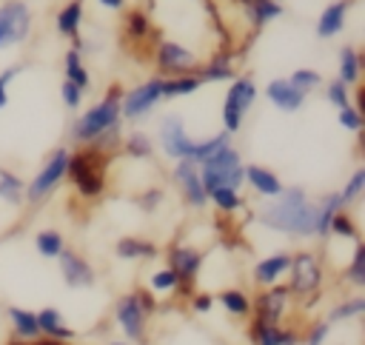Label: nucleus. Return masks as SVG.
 Returning a JSON list of instances; mask_svg holds the SVG:
<instances>
[{"label":"nucleus","mask_w":365,"mask_h":345,"mask_svg":"<svg viewBox=\"0 0 365 345\" xmlns=\"http://www.w3.org/2000/svg\"><path fill=\"white\" fill-rule=\"evenodd\" d=\"M288 265H291V251H274V254H268V257L254 262L251 279H254L257 288H271V285L285 279Z\"/></svg>","instance_id":"19"},{"label":"nucleus","mask_w":365,"mask_h":345,"mask_svg":"<svg viewBox=\"0 0 365 345\" xmlns=\"http://www.w3.org/2000/svg\"><path fill=\"white\" fill-rule=\"evenodd\" d=\"M248 342L251 345H299V331L291 325H265L251 319L248 322Z\"/></svg>","instance_id":"21"},{"label":"nucleus","mask_w":365,"mask_h":345,"mask_svg":"<svg viewBox=\"0 0 365 345\" xmlns=\"http://www.w3.org/2000/svg\"><path fill=\"white\" fill-rule=\"evenodd\" d=\"M288 83H291V86H297L302 94H311V91H317L325 80H322V74H319L317 68L302 66V68H297V71H291V74H288Z\"/></svg>","instance_id":"42"},{"label":"nucleus","mask_w":365,"mask_h":345,"mask_svg":"<svg viewBox=\"0 0 365 345\" xmlns=\"http://www.w3.org/2000/svg\"><path fill=\"white\" fill-rule=\"evenodd\" d=\"M83 97H86V91L77 88L74 83H68V80L60 83V100H63V105H66L68 111H77V108L83 105Z\"/></svg>","instance_id":"47"},{"label":"nucleus","mask_w":365,"mask_h":345,"mask_svg":"<svg viewBox=\"0 0 365 345\" xmlns=\"http://www.w3.org/2000/svg\"><path fill=\"white\" fill-rule=\"evenodd\" d=\"M163 83H165V77L151 74L148 80L125 88L123 97H120V117H123V123L145 120L163 103Z\"/></svg>","instance_id":"9"},{"label":"nucleus","mask_w":365,"mask_h":345,"mask_svg":"<svg viewBox=\"0 0 365 345\" xmlns=\"http://www.w3.org/2000/svg\"><path fill=\"white\" fill-rule=\"evenodd\" d=\"M277 3H282V0H277Z\"/></svg>","instance_id":"56"},{"label":"nucleus","mask_w":365,"mask_h":345,"mask_svg":"<svg viewBox=\"0 0 365 345\" xmlns=\"http://www.w3.org/2000/svg\"><path fill=\"white\" fill-rule=\"evenodd\" d=\"M342 277H345V282H348L351 288H356V291L365 288V242H362V240L354 242V254H351V259H348Z\"/></svg>","instance_id":"39"},{"label":"nucleus","mask_w":365,"mask_h":345,"mask_svg":"<svg viewBox=\"0 0 365 345\" xmlns=\"http://www.w3.org/2000/svg\"><path fill=\"white\" fill-rule=\"evenodd\" d=\"M171 182L177 185L180 191V200L194 208V211H202L208 205V194L202 191V182H200V165L191 163V160H177L174 168H171Z\"/></svg>","instance_id":"16"},{"label":"nucleus","mask_w":365,"mask_h":345,"mask_svg":"<svg viewBox=\"0 0 365 345\" xmlns=\"http://www.w3.org/2000/svg\"><path fill=\"white\" fill-rule=\"evenodd\" d=\"M328 237L348 240V242H359V240H362V234H359V222H356V217H354L348 208L336 211V214H334V220H331V225H328Z\"/></svg>","instance_id":"37"},{"label":"nucleus","mask_w":365,"mask_h":345,"mask_svg":"<svg viewBox=\"0 0 365 345\" xmlns=\"http://www.w3.org/2000/svg\"><path fill=\"white\" fill-rule=\"evenodd\" d=\"M6 345H29V342H26V339H17V336H9Z\"/></svg>","instance_id":"53"},{"label":"nucleus","mask_w":365,"mask_h":345,"mask_svg":"<svg viewBox=\"0 0 365 345\" xmlns=\"http://www.w3.org/2000/svg\"><path fill=\"white\" fill-rule=\"evenodd\" d=\"M97 3H100L103 9H108V11H123L128 0H97Z\"/></svg>","instance_id":"50"},{"label":"nucleus","mask_w":365,"mask_h":345,"mask_svg":"<svg viewBox=\"0 0 365 345\" xmlns=\"http://www.w3.org/2000/svg\"><path fill=\"white\" fill-rule=\"evenodd\" d=\"M259 97V86L254 80V74H237L222 97V108H220V117H222V131H228L231 137L242 128L248 111L254 108Z\"/></svg>","instance_id":"8"},{"label":"nucleus","mask_w":365,"mask_h":345,"mask_svg":"<svg viewBox=\"0 0 365 345\" xmlns=\"http://www.w3.org/2000/svg\"><path fill=\"white\" fill-rule=\"evenodd\" d=\"M114 254L123 262H140V259H157L160 257V245L148 237L140 234H125L114 242Z\"/></svg>","instance_id":"24"},{"label":"nucleus","mask_w":365,"mask_h":345,"mask_svg":"<svg viewBox=\"0 0 365 345\" xmlns=\"http://www.w3.org/2000/svg\"><path fill=\"white\" fill-rule=\"evenodd\" d=\"M68 154H71V148L68 145H57V148H51L48 154H46V160H43V165L34 171V177L26 182V205H31V208H40L57 188H60V182L66 180V165H68Z\"/></svg>","instance_id":"7"},{"label":"nucleus","mask_w":365,"mask_h":345,"mask_svg":"<svg viewBox=\"0 0 365 345\" xmlns=\"http://www.w3.org/2000/svg\"><path fill=\"white\" fill-rule=\"evenodd\" d=\"M163 200H165V188H163V185H148L145 191H140V194L134 197V202H137V208H140L143 214H154V211L163 205Z\"/></svg>","instance_id":"44"},{"label":"nucleus","mask_w":365,"mask_h":345,"mask_svg":"<svg viewBox=\"0 0 365 345\" xmlns=\"http://www.w3.org/2000/svg\"><path fill=\"white\" fill-rule=\"evenodd\" d=\"M254 220L288 240H317V200L302 185H285L279 197L259 205Z\"/></svg>","instance_id":"1"},{"label":"nucleus","mask_w":365,"mask_h":345,"mask_svg":"<svg viewBox=\"0 0 365 345\" xmlns=\"http://www.w3.org/2000/svg\"><path fill=\"white\" fill-rule=\"evenodd\" d=\"M0 200L11 208H20L26 200V180L6 165H0Z\"/></svg>","instance_id":"30"},{"label":"nucleus","mask_w":365,"mask_h":345,"mask_svg":"<svg viewBox=\"0 0 365 345\" xmlns=\"http://www.w3.org/2000/svg\"><path fill=\"white\" fill-rule=\"evenodd\" d=\"M245 185L259 197V200H274L282 194L285 182L279 180V174L262 163H248L245 165Z\"/></svg>","instance_id":"20"},{"label":"nucleus","mask_w":365,"mask_h":345,"mask_svg":"<svg viewBox=\"0 0 365 345\" xmlns=\"http://www.w3.org/2000/svg\"><path fill=\"white\" fill-rule=\"evenodd\" d=\"M285 279H288L285 285H288L291 297L299 299L305 308H314V302L322 297V285H325L322 257L311 248L291 251V265H288Z\"/></svg>","instance_id":"5"},{"label":"nucleus","mask_w":365,"mask_h":345,"mask_svg":"<svg viewBox=\"0 0 365 345\" xmlns=\"http://www.w3.org/2000/svg\"><path fill=\"white\" fill-rule=\"evenodd\" d=\"M202 88V80L197 74H177L165 77L163 83V100H177V97H191Z\"/></svg>","instance_id":"35"},{"label":"nucleus","mask_w":365,"mask_h":345,"mask_svg":"<svg viewBox=\"0 0 365 345\" xmlns=\"http://www.w3.org/2000/svg\"><path fill=\"white\" fill-rule=\"evenodd\" d=\"M120 151L131 160H151L154 157V140L145 131H128L120 140Z\"/></svg>","instance_id":"34"},{"label":"nucleus","mask_w":365,"mask_h":345,"mask_svg":"<svg viewBox=\"0 0 365 345\" xmlns=\"http://www.w3.org/2000/svg\"><path fill=\"white\" fill-rule=\"evenodd\" d=\"M331 322H325V319H314L302 334H299V345H325L328 342V336H331Z\"/></svg>","instance_id":"45"},{"label":"nucleus","mask_w":365,"mask_h":345,"mask_svg":"<svg viewBox=\"0 0 365 345\" xmlns=\"http://www.w3.org/2000/svg\"><path fill=\"white\" fill-rule=\"evenodd\" d=\"M151 34V14L143 6H131L123 14V40L128 43H145Z\"/></svg>","instance_id":"29"},{"label":"nucleus","mask_w":365,"mask_h":345,"mask_svg":"<svg viewBox=\"0 0 365 345\" xmlns=\"http://www.w3.org/2000/svg\"><path fill=\"white\" fill-rule=\"evenodd\" d=\"M365 194V165H356L354 174L345 180V185L339 188V197H342V205H354L359 197Z\"/></svg>","instance_id":"41"},{"label":"nucleus","mask_w":365,"mask_h":345,"mask_svg":"<svg viewBox=\"0 0 365 345\" xmlns=\"http://www.w3.org/2000/svg\"><path fill=\"white\" fill-rule=\"evenodd\" d=\"M163 254H165V265L180 279V294L191 297L194 282H197V277L202 271V262H205V251L197 248V245H185V242H168Z\"/></svg>","instance_id":"11"},{"label":"nucleus","mask_w":365,"mask_h":345,"mask_svg":"<svg viewBox=\"0 0 365 345\" xmlns=\"http://www.w3.org/2000/svg\"><path fill=\"white\" fill-rule=\"evenodd\" d=\"M37 314V328H40V336H48V339H60V342H74L77 339V331L66 322L63 311L54 308V305H43Z\"/></svg>","instance_id":"25"},{"label":"nucleus","mask_w":365,"mask_h":345,"mask_svg":"<svg viewBox=\"0 0 365 345\" xmlns=\"http://www.w3.org/2000/svg\"><path fill=\"white\" fill-rule=\"evenodd\" d=\"M348 11H351V0H331V3L319 11V17H317V23H314L317 37L331 40V37L342 34V29H345V23H348Z\"/></svg>","instance_id":"23"},{"label":"nucleus","mask_w":365,"mask_h":345,"mask_svg":"<svg viewBox=\"0 0 365 345\" xmlns=\"http://www.w3.org/2000/svg\"><path fill=\"white\" fill-rule=\"evenodd\" d=\"M34 14L26 0H3L0 3V51L23 46L31 34Z\"/></svg>","instance_id":"10"},{"label":"nucleus","mask_w":365,"mask_h":345,"mask_svg":"<svg viewBox=\"0 0 365 345\" xmlns=\"http://www.w3.org/2000/svg\"><path fill=\"white\" fill-rule=\"evenodd\" d=\"M325 86V100L339 111V108H345V105H351V100H354V94H351V86H345L342 80H328V83H322Z\"/></svg>","instance_id":"43"},{"label":"nucleus","mask_w":365,"mask_h":345,"mask_svg":"<svg viewBox=\"0 0 365 345\" xmlns=\"http://www.w3.org/2000/svg\"><path fill=\"white\" fill-rule=\"evenodd\" d=\"M111 163H114V154L97 145H74L68 154L66 180L74 185L80 200H97L106 194Z\"/></svg>","instance_id":"3"},{"label":"nucleus","mask_w":365,"mask_h":345,"mask_svg":"<svg viewBox=\"0 0 365 345\" xmlns=\"http://www.w3.org/2000/svg\"><path fill=\"white\" fill-rule=\"evenodd\" d=\"M0 319H3V305H0Z\"/></svg>","instance_id":"55"},{"label":"nucleus","mask_w":365,"mask_h":345,"mask_svg":"<svg viewBox=\"0 0 365 345\" xmlns=\"http://www.w3.org/2000/svg\"><path fill=\"white\" fill-rule=\"evenodd\" d=\"M336 123L342 125V131H351V134H359L362 131V111L356 105H345L336 111Z\"/></svg>","instance_id":"46"},{"label":"nucleus","mask_w":365,"mask_h":345,"mask_svg":"<svg viewBox=\"0 0 365 345\" xmlns=\"http://www.w3.org/2000/svg\"><path fill=\"white\" fill-rule=\"evenodd\" d=\"M157 143H160V151L177 163V160H191V163H202L208 154H214L222 143H231V134L228 131H217L211 137H202V140H194L185 128V120L182 114L177 111H168L160 117V125H157Z\"/></svg>","instance_id":"2"},{"label":"nucleus","mask_w":365,"mask_h":345,"mask_svg":"<svg viewBox=\"0 0 365 345\" xmlns=\"http://www.w3.org/2000/svg\"><path fill=\"white\" fill-rule=\"evenodd\" d=\"M9 105V83L0 77V111Z\"/></svg>","instance_id":"51"},{"label":"nucleus","mask_w":365,"mask_h":345,"mask_svg":"<svg viewBox=\"0 0 365 345\" xmlns=\"http://www.w3.org/2000/svg\"><path fill=\"white\" fill-rule=\"evenodd\" d=\"M214 302H217L228 316H234V319H248V316H251V297H248L242 288H237V285H228V288L217 291V294H214Z\"/></svg>","instance_id":"28"},{"label":"nucleus","mask_w":365,"mask_h":345,"mask_svg":"<svg viewBox=\"0 0 365 345\" xmlns=\"http://www.w3.org/2000/svg\"><path fill=\"white\" fill-rule=\"evenodd\" d=\"M214 294L211 291H191V311L194 314H200V316H205V314H211L214 311Z\"/></svg>","instance_id":"48"},{"label":"nucleus","mask_w":365,"mask_h":345,"mask_svg":"<svg viewBox=\"0 0 365 345\" xmlns=\"http://www.w3.org/2000/svg\"><path fill=\"white\" fill-rule=\"evenodd\" d=\"M208 202H211L220 214H228V217L248 208V200H245L237 188H214V191L208 194Z\"/></svg>","instance_id":"36"},{"label":"nucleus","mask_w":365,"mask_h":345,"mask_svg":"<svg viewBox=\"0 0 365 345\" xmlns=\"http://www.w3.org/2000/svg\"><path fill=\"white\" fill-rule=\"evenodd\" d=\"M197 66H200V57L180 40H157L154 43V68L160 77L194 74Z\"/></svg>","instance_id":"14"},{"label":"nucleus","mask_w":365,"mask_h":345,"mask_svg":"<svg viewBox=\"0 0 365 345\" xmlns=\"http://www.w3.org/2000/svg\"><path fill=\"white\" fill-rule=\"evenodd\" d=\"M148 314L143 311V305L137 302L134 291H125L114 299V322L123 331L125 342L134 345H148Z\"/></svg>","instance_id":"12"},{"label":"nucleus","mask_w":365,"mask_h":345,"mask_svg":"<svg viewBox=\"0 0 365 345\" xmlns=\"http://www.w3.org/2000/svg\"><path fill=\"white\" fill-rule=\"evenodd\" d=\"M123 91L125 88L120 83H111L106 88V94L94 105H88L83 114H77V120L71 123L68 140L74 145H91L106 128L123 123V117H120V97H123Z\"/></svg>","instance_id":"4"},{"label":"nucleus","mask_w":365,"mask_h":345,"mask_svg":"<svg viewBox=\"0 0 365 345\" xmlns=\"http://www.w3.org/2000/svg\"><path fill=\"white\" fill-rule=\"evenodd\" d=\"M57 268H60V279L66 288L71 291H86V288H94L97 285V271L94 265L88 262V257L71 245H66L57 257Z\"/></svg>","instance_id":"15"},{"label":"nucleus","mask_w":365,"mask_h":345,"mask_svg":"<svg viewBox=\"0 0 365 345\" xmlns=\"http://www.w3.org/2000/svg\"><path fill=\"white\" fill-rule=\"evenodd\" d=\"M336 80H342L351 88H356L362 80V54L351 43L339 46V51H336Z\"/></svg>","instance_id":"27"},{"label":"nucleus","mask_w":365,"mask_h":345,"mask_svg":"<svg viewBox=\"0 0 365 345\" xmlns=\"http://www.w3.org/2000/svg\"><path fill=\"white\" fill-rule=\"evenodd\" d=\"M134 297H137V302L143 305V311H145L148 316H151V314H157V297H154L148 288H143V285H140V288H134Z\"/></svg>","instance_id":"49"},{"label":"nucleus","mask_w":365,"mask_h":345,"mask_svg":"<svg viewBox=\"0 0 365 345\" xmlns=\"http://www.w3.org/2000/svg\"><path fill=\"white\" fill-rule=\"evenodd\" d=\"M194 74L202 80V86H205V83H231V80L237 77L234 51H231V48H220V51L211 54L205 63H200Z\"/></svg>","instance_id":"22"},{"label":"nucleus","mask_w":365,"mask_h":345,"mask_svg":"<svg viewBox=\"0 0 365 345\" xmlns=\"http://www.w3.org/2000/svg\"><path fill=\"white\" fill-rule=\"evenodd\" d=\"M262 94H265V100H268L274 108H279L282 114H297V111L305 105V100H308V94H302L297 86H291L288 77H274V80H268L265 88H262Z\"/></svg>","instance_id":"18"},{"label":"nucleus","mask_w":365,"mask_h":345,"mask_svg":"<svg viewBox=\"0 0 365 345\" xmlns=\"http://www.w3.org/2000/svg\"><path fill=\"white\" fill-rule=\"evenodd\" d=\"M63 248H66L63 231H57V228H40V231L34 234V251H37L43 259H57Z\"/></svg>","instance_id":"38"},{"label":"nucleus","mask_w":365,"mask_h":345,"mask_svg":"<svg viewBox=\"0 0 365 345\" xmlns=\"http://www.w3.org/2000/svg\"><path fill=\"white\" fill-rule=\"evenodd\" d=\"M83 20H86V3H83V0H66V3H60V9L54 11V29H57V34L66 37V40L71 43V48H77L80 54H86Z\"/></svg>","instance_id":"17"},{"label":"nucleus","mask_w":365,"mask_h":345,"mask_svg":"<svg viewBox=\"0 0 365 345\" xmlns=\"http://www.w3.org/2000/svg\"><path fill=\"white\" fill-rule=\"evenodd\" d=\"M63 80L74 83L83 91L91 88V74H88V68L83 63V54L77 48H66V54H63Z\"/></svg>","instance_id":"31"},{"label":"nucleus","mask_w":365,"mask_h":345,"mask_svg":"<svg viewBox=\"0 0 365 345\" xmlns=\"http://www.w3.org/2000/svg\"><path fill=\"white\" fill-rule=\"evenodd\" d=\"M29 345H71V342H60V339H48V336H37Z\"/></svg>","instance_id":"52"},{"label":"nucleus","mask_w":365,"mask_h":345,"mask_svg":"<svg viewBox=\"0 0 365 345\" xmlns=\"http://www.w3.org/2000/svg\"><path fill=\"white\" fill-rule=\"evenodd\" d=\"M291 291L285 282H277L271 288H259L254 297H251V319L257 322H265V325H282L288 311H291Z\"/></svg>","instance_id":"13"},{"label":"nucleus","mask_w":365,"mask_h":345,"mask_svg":"<svg viewBox=\"0 0 365 345\" xmlns=\"http://www.w3.org/2000/svg\"><path fill=\"white\" fill-rule=\"evenodd\" d=\"M154 297H165V294H180V279H177V274L168 268V265H163V268H157V271H151L148 274V285H145Z\"/></svg>","instance_id":"40"},{"label":"nucleus","mask_w":365,"mask_h":345,"mask_svg":"<svg viewBox=\"0 0 365 345\" xmlns=\"http://www.w3.org/2000/svg\"><path fill=\"white\" fill-rule=\"evenodd\" d=\"M3 316L9 319V328H11V336L17 339H37L40 336V328H37V314L31 308H23V305H6L3 308Z\"/></svg>","instance_id":"26"},{"label":"nucleus","mask_w":365,"mask_h":345,"mask_svg":"<svg viewBox=\"0 0 365 345\" xmlns=\"http://www.w3.org/2000/svg\"><path fill=\"white\" fill-rule=\"evenodd\" d=\"M106 345H131V342H125V339H108Z\"/></svg>","instance_id":"54"},{"label":"nucleus","mask_w":365,"mask_h":345,"mask_svg":"<svg viewBox=\"0 0 365 345\" xmlns=\"http://www.w3.org/2000/svg\"><path fill=\"white\" fill-rule=\"evenodd\" d=\"M200 182L202 191L211 194L214 188H242L245 185V163L234 143H222L214 154L200 163Z\"/></svg>","instance_id":"6"},{"label":"nucleus","mask_w":365,"mask_h":345,"mask_svg":"<svg viewBox=\"0 0 365 345\" xmlns=\"http://www.w3.org/2000/svg\"><path fill=\"white\" fill-rule=\"evenodd\" d=\"M342 197L339 191H328L322 197H317V240H328V225L334 220L336 211H342Z\"/></svg>","instance_id":"32"},{"label":"nucleus","mask_w":365,"mask_h":345,"mask_svg":"<svg viewBox=\"0 0 365 345\" xmlns=\"http://www.w3.org/2000/svg\"><path fill=\"white\" fill-rule=\"evenodd\" d=\"M362 314H365V297H362V294H354V297H345V299L334 302V305L328 308L325 322H331V325L354 322V319H359Z\"/></svg>","instance_id":"33"}]
</instances>
